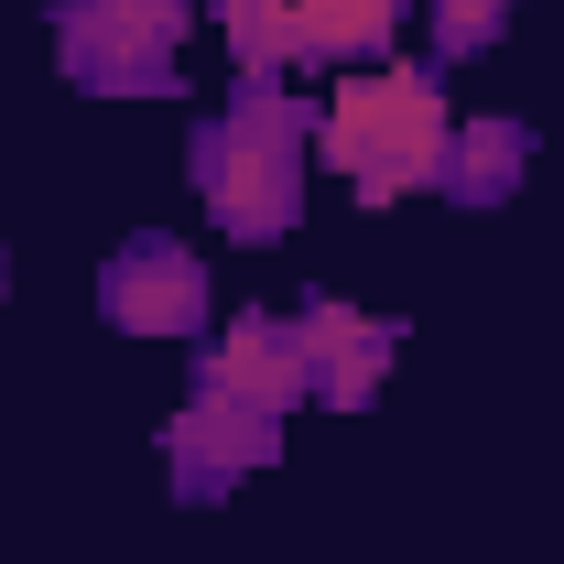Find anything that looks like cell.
I'll use <instances>...</instances> for the list:
<instances>
[{
  "label": "cell",
  "instance_id": "6da1fadb",
  "mask_svg": "<svg viewBox=\"0 0 564 564\" xmlns=\"http://www.w3.org/2000/svg\"><path fill=\"white\" fill-rule=\"evenodd\" d=\"M304 152H315V109H293L272 76H250L217 120H196L185 163H196V196L228 239H282L304 217Z\"/></svg>",
  "mask_w": 564,
  "mask_h": 564
},
{
  "label": "cell",
  "instance_id": "7a4b0ae2",
  "mask_svg": "<svg viewBox=\"0 0 564 564\" xmlns=\"http://www.w3.org/2000/svg\"><path fill=\"white\" fill-rule=\"evenodd\" d=\"M445 141H456V109H445L434 66H369V76H348V87L315 109V152L348 174L369 207H391V196L434 185Z\"/></svg>",
  "mask_w": 564,
  "mask_h": 564
},
{
  "label": "cell",
  "instance_id": "3957f363",
  "mask_svg": "<svg viewBox=\"0 0 564 564\" xmlns=\"http://www.w3.org/2000/svg\"><path fill=\"white\" fill-rule=\"evenodd\" d=\"M196 0H55V66L98 98H163Z\"/></svg>",
  "mask_w": 564,
  "mask_h": 564
},
{
  "label": "cell",
  "instance_id": "277c9868",
  "mask_svg": "<svg viewBox=\"0 0 564 564\" xmlns=\"http://www.w3.org/2000/svg\"><path fill=\"white\" fill-rule=\"evenodd\" d=\"M98 315H109L120 337H196V326H207V261H196L185 239L141 228V239L109 250V272H98Z\"/></svg>",
  "mask_w": 564,
  "mask_h": 564
},
{
  "label": "cell",
  "instance_id": "5b68a950",
  "mask_svg": "<svg viewBox=\"0 0 564 564\" xmlns=\"http://www.w3.org/2000/svg\"><path fill=\"white\" fill-rule=\"evenodd\" d=\"M282 456V423L250 413V402H228V391H196L185 413L163 423V467H174V499H228L250 467H272Z\"/></svg>",
  "mask_w": 564,
  "mask_h": 564
},
{
  "label": "cell",
  "instance_id": "8992f818",
  "mask_svg": "<svg viewBox=\"0 0 564 564\" xmlns=\"http://www.w3.org/2000/svg\"><path fill=\"white\" fill-rule=\"evenodd\" d=\"M293 337H304L315 402H337V413H369L380 380H391V358H402V326H391V315H358V304H337V293H315V304L293 315Z\"/></svg>",
  "mask_w": 564,
  "mask_h": 564
},
{
  "label": "cell",
  "instance_id": "52a82bcc",
  "mask_svg": "<svg viewBox=\"0 0 564 564\" xmlns=\"http://www.w3.org/2000/svg\"><path fill=\"white\" fill-rule=\"evenodd\" d=\"M207 391L228 402H250V413H293V402H315V380H304V337L282 326V315H228L207 348Z\"/></svg>",
  "mask_w": 564,
  "mask_h": 564
},
{
  "label": "cell",
  "instance_id": "ba28073f",
  "mask_svg": "<svg viewBox=\"0 0 564 564\" xmlns=\"http://www.w3.org/2000/svg\"><path fill=\"white\" fill-rule=\"evenodd\" d=\"M521 163H532V131H521V120H456L434 185H445L456 207H499V196L521 185Z\"/></svg>",
  "mask_w": 564,
  "mask_h": 564
},
{
  "label": "cell",
  "instance_id": "9c48e42d",
  "mask_svg": "<svg viewBox=\"0 0 564 564\" xmlns=\"http://www.w3.org/2000/svg\"><path fill=\"white\" fill-rule=\"evenodd\" d=\"M402 11H413V0H293L304 55H380V44L402 33Z\"/></svg>",
  "mask_w": 564,
  "mask_h": 564
},
{
  "label": "cell",
  "instance_id": "30bf717a",
  "mask_svg": "<svg viewBox=\"0 0 564 564\" xmlns=\"http://www.w3.org/2000/svg\"><path fill=\"white\" fill-rule=\"evenodd\" d=\"M217 22H228V55H239V76H282V66H304V22H293V0H217Z\"/></svg>",
  "mask_w": 564,
  "mask_h": 564
},
{
  "label": "cell",
  "instance_id": "8fae6325",
  "mask_svg": "<svg viewBox=\"0 0 564 564\" xmlns=\"http://www.w3.org/2000/svg\"><path fill=\"white\" fill-rule=\"evenodd\" d=\"M510 11H521V0H434V44H445V55H489Z\"/></svg>",
  "mask_w": 564,
  "mask_h": 564
},
{
  "label": "cell",
  "instance_id": "7c38bea8",
  "mask_svg": "<svg viewBox=\"0 0 564 564\" xmlns=\"http://www.w3.org/2000/svg\"><path fill=\"white\" fill-rule=\"evenodd\" d=\"M0 282H11V261H0Z\"/></svg>",
  "mask_w": 564,
  "mask_h": 564
}]
</instances>
